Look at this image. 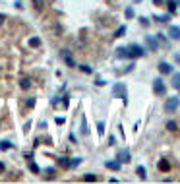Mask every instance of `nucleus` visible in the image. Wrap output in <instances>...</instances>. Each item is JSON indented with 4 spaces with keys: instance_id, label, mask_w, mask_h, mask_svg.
<instances>
[{
    "instance_id": "4",
    "label": "nucleus",
    "mask_w": 180,
    "mask_h": 184,
    "mask_svg": "<svg viewBox=\"0 0 180 184\" xmlns=\"http://www.w3.org/2000/svg\"><path fill=\"white\" fill-rule=\"evenodd\" d=\"M153 91L157 93V95H165V93H167V87H165V81H163L161 77H157V80L153 81Z\"/></svg>"
},
{
    "instance_id": "27",
    "label": "nucleus",
    "mask_w": 180,
    "mask_h": 184,
    "mask_svg": "<svg viewBox=\"0 0 180 184\" xmlns=\"http://www.w3.org/2000/svg\"><path fill=\"white\" fill-rule=\"evenodd\" d=\"M173 85L180 89V74H176V76H174V80H173Z\"/></svg>"
},
{
    "instance_id": "13",
    "label": "nucleus",
    "mask_w": 180,
    "mask_h": 184,
    "mask_svg": "<svg viewBox=\"0 0 180 184\" xmlns=\"http://www.w3.org/2000/svg\"><path fill=\"white\" fill-rule=\"evenodd\" d=\"M19 87H22L23 91H27V89L31 87V80H29V77H22V81H19Z\"/></svg>"
},
{
    "instance_id": "33",
    "label": "nucleus",
    "mask_w": 180,
    "mask_h": 184,
    "mask_svg": "<svg viewBox=\"0 0 180 184\" xmlns=\"http://www.w3.org/2000/svg\"><path fill=\"white\" fill-rule=\"evenodd\" d=\"M155 6H161V4H165V0H153Z\"/></svg>"
},
{
    "instance_id": "25",
    "label": "nucleus",
    "mask_w": 180,
    "mask_h": 184,
    "mask_svg": "<svg viewBox=\"0 0 180 184\" xmlns=\"http://www.w3.org/2000/svg\"><path fill=\"white\" fill-rule=\"evenodd\" d=\"M155 19H157L159 23H167V22H169V19H170V16H157V18H155Z\"/></svg>"
},
{
    "instance_id": "29",
    "label": "nucleus",
    "mask_w": 180,
    "mask_h": 184,
    "mask_svg": "<svg viewBox=\"0 0 180 184\" xmlns=\"http://www.w3.org/2000/svg\"><path fill=\"white\" fill-rule=\"evenodd\" d=\"M80 70H81V72H85V74H91V68H89L87 64H81V66H80Z\"/></svg>"
},
{
    "instance_id": "5",
    "label": "nucleus",
    "mask_w": 180,
    "mask_h": 184,
    "mask_svg": "<svg viewBox=\"0 0 180 184\" xmlns=\"http://www.w3.org/2000/svg\"><path fill=\"white\" fill-rule=\"evenodd\" d=\"M60 56H62V58H64V62H66V66H70V68H76V62H74V58H72L70 51H62V52H60Z\"/></svg>"
},
{
    "instance_id": "16",
    "label": "nucleus",
    "mask_w": 180,
    "mask_h": 184,
    "mask_svg": "<svg viewBox=\"0 0 180 184\" xmlns=\"http://www.w3.org/2000/svg\"><path fill=\"white\" fill-rule=\"evenodd\" d=\"M29 47L39 48L41 47V39H39V37H31V39H29Z\"/></svg>"
},
{
    "instance_id": "20",
    "label": "nucleus",
    "mask_w": 180,
    "mask_h": 184,
    "mask_svg": "<svg viewBox=\"0 0 180 184\" xmlns=\"http://www.w3.org/2000/svg\"><path fill=\"white\" fill-rule=\"evenodd\" d=\"M14 147V144H10V142H0V151H8Z\"/></svg>"
},
{
    "instance_id": "30",
    "label": "nucleus",
    "mask_w": 180,
    "mask_h": 184,
    "mask_svg": "<svg viewBox=\"0 0 180 184\" xmlns=\"http://www.w3.org/2000/svg\"><path fill=\"white\" fill-rule=\"evenodd\" d=\"M54 122H56V124H64V116H56Z\"/></svg>"
},
{
    "instance_id": "9",
    "label": "nucleus",
    "mask_w": 180,
    "mask_h": 184,
    "mask_svg": "<svg viewBox=\"0 0 180 184\" xmlns=\"http://www.w3.org/2000/svg\"><path fill=\"white\" fill-rule=\"evenodd\" d=\"M159 72H161V74H170V72H173V66H170L169 62H161V64H159Z\"/></svg>"
},
{
    "instance_id": "10",
    "label": "nucleus",
    "mask_w": 180,
    "mask_h": 184,
    "mask_svg": "<svg viewBox=\"0 0 180 184\" xmlns=\"http://www.w3.org/2000/svg\"><path fill=\"white\" fill-rule=\"evenodd\" d=\"M31 4H33V8L37 12H41L45 8V4H47V0H31Z\"/></svg>"
},
{
    "instance_id": "1",
    "label": "nucleus",
    "mask_w": 180,
    "mask_h": 184,
    "mask_svg": "<svg viewBox=\"0 0 180 184\" xmlns=\"http://www.w3.org/2000/svg\"><path fill=\"white\" fill-rule=\"evenodd\" d=\"M145 51L144 47H140V45H132V47H128V58H140V56H144Z\"/></svg>"
},
{
    "instance_id": "15",
    "label": "nucleus",
    "mask_w": 180,
    "mask_h": 184,
    "mask_svg": "<svg viewBox=\"0 0 180 184\" xmlns=\"http://www.w3.org/2000/svg\"><path fill=\"white\" fill-rule=\"evenodd\" d=\"M167 8H169L170 14H174L176 12V0H167Z\"/></svg>"
},
{
    "instance_id": "35",
    "label": "nucleus",
    "mask_w": 180,
    "mask_h": 184,
    "mask_svg": "<svg viewBox=\"0 0 180 184\" xmlns=\"http://www.w3.org/2000/svg\"><path fill=\"white\" fill-rule=\"evenodd\" d=\"M0 173H4V163H0Z\"/></svg>"
},
{
    "instance_id": "2",
    "label": "nucleus",
    "mask_w": 180,
    "mask_h": 184,
    "mask_svg": "<svg viewBox=\"0 0 180 184\" xmlns=\"http://www.w3.org/2000/svg\"><path fill=\"white\" fill-rule=\"evenodd\" d=\"M112 95L124 99V103H126V101H128V99H126V85L124 83H114L112 85Z\"/></svg>"
},
{
    "instance_id": "8",
    "label": "nucleus",
    "mask_w": 180,
    "mask_h": 184,
    "mask_svg": "<svg viewBox=\"0 0 180 184\" xmlns=\"http://www.w3.org/2000/svg\"><path fill=\"white\" fill-rule=\"evenodd\" d=\"M118 161H120V163H128V161H130V151H128V149L118 151Z\"/></svg>"
},
{
    "instance_id": "23",
    "label": "nucleus",
    "mask_w": 180,
    "mask_h": 184,
    "mask_svg": "<svg viewBox=\"0 0 180 184\" xmlns=\"http://www.w3.org/2000/svg\"><path fill=\"white\" fill-rule=\"evenodd\" d=\"M124 33H126V25H120L116 31H114V37H122Z\"/></svg>"
},
{
    "instance_id": "21",
    "label": "nucleus",
    "mask_w": 180,
    "mask_h": 184,
    "mask_svg": "<svg viewBox=\"0 0 180 184\" xmlns=\"http://www.w3.org/2000/svg\"><path fill=\"white\" fill-rule=\"evenodd\" d=\"M83 180H85V182H95L97 177H95L93 173H87V174H83Z\"/></svg>"
},
{
    "instance_id": "19",
    "label": "nucleus",
    "mask_w": 180,
    "mask_h": 184,
    "mask_svg": "<svg viewBox=\"0 0 180 184\" xmlns=\"http://www.w3.org/2000/svg\"><path fill=\"white\" fill-rule=\"evenodd\" d=\"M176 128H178V124L174 120H169L167 122V130H169V132H176Z\"/></svg>"
},
{
    "instance_id": "12",
    "label": "nucleus",
    "mask_w": 180,
    "mask_h": 184,
    "mask_svg": "<svg viewBox=\"0 0 180 184\" xmlns=\"http://www.w3.org/2000/svg\"><path fill=\"white\" fill-rule=\"evenodd\" d=\"M105 167L110 169V171H118V169H120V161H107V163H105Z\"/></svg>"
},
{
    "instance_id": "34",
    "label": "nucleus",
    "mask_w": 180,
    "mask_h": 184,
    "mask_svg": "<svg viewBox=\"0 0 180 184\" xmlns=\"http://www.w3.org/2000/svg\"><path fill=\"white\" fill-rule=\"evenodd\" d=\"M4 19H6V16H4V14H0V25L4 23Z\"/></svg>"
},
{
    "instance_id": "7",
    "label": "nucleus",
    "mask_w": 180,
    "mask_h": 184,
    "mask_svg": "<svg viewBox=\"0 0 180 184\" xmlns=\"http://www.w3.org/2000/svg\"><path fill=\"white\" fill-rule=\"evenodd\" d=\"M157 167H159L161 173H167V171H170V161H169V159H161Z\"/></svg>"
},
{
    "instance_id": "31",
    "label": "nucleus",
    "mask_w": 180,
    "mask_h": 184,
    "mask_svg": "<svg viewBox=\"0 0 180 184\" xmlns=\"http://www.w3.org/2000/svg\"><path fill=\"white\" fill-rule=\"evenodd\" d=\"M140 22H141V25H144V27H147V25H149V22H147V18H140Z\"/></svg>"
},
{
    "instance_id": "18",
    "label": "nucleus",
    "mask_w": 180,
    "mask_h": 184,
    "mask_svg": "<svg viewBox=\"0 0 180 184\" xmlns=\"http://www.w3.org/2000/svg\"><path fill=\"white\" fill-rule=\"evenodd\" d=\"M27 165H29V171H31V173H35V174L41 171L39 167H37V163H33V159H29V161H27Z\"/></svg>"
},
{
    "instance_id": "32",
    "label": "nucleus",
    "mask_w": 180,
    "mask_h": 184,
    "mask_svg": "<svg viewBox=\"0 0 180 184\" xmlns=\"http://www.w3.org/2000/svg\"><path fill=\"white\" fill-rule=\"evenodd\" d=\"M126 16H128V18H132V16H134V10H132V8H126Z\"/></svg>"
},
{
    "instance_id": "17",
    "label": "nucleus",
    "mask_w": 180,
    "mask_h": 184,
    "mask_svg": "<svg viewBox=\"0 0 180 184\" xmlns=\"http://www.w3.org/2000/svg\"><path fill=\"white\" fill-rule=\"evenodd\" d=\"M58 163L64 169H70V157H58Z\"/></svg>"
},
{
    "instance_id": "14",
    "label": "nucleus",
    "mask_w": 180,
    "mask_h": 184,
    "mask_svg": "<svg viewBox=\"0 0 180 184\" xmlns=\"http://www.w3.org/2000/svg\"><path fill=\"white\" fill-rule=\"evenodd\" d=\"M116 56L118 58H128V48H124V47H120V48H116Z\"/></svg>"
},
{
    "instance_id": "24",
    "label": "nucleus",
    "mask_w": 180,
    "mask_h": 184,
    "mask_svg": "<svg viewBox=\"0 0 180 184\" xmlns=\"http://www.w3.org/2000/svg\"><path fill=\"white\" fill-rule=\"evenodd\" d=\"M80 163H81V159H80V157H72V159H70V169H74V167H77Z\"/></svg>"
},
{
    "instance_id": "22",
    "label": "nucleus",
    "mask_w": 180,
    "mask_h": 184,
    "mask_svg": "<svg viewBox=\"0 0 180 184\" xmlns=\"http://www.w3.org/2000/svg\"><path fill=\"white\" fill-rule=\"evenodd\" d=\"M81 134H83V136H87V134H89L87 124H85V116H81Z\"/></svg>"
},
{
    "instance_id": "6",
    "label": "nucleus",
    "mask_w": 180,
    "mask_h": 184,
    "mask_svg": "<svg viewBox=\"0 0 180 184\" xmlns=\"http://www.w3.org/2000/svg\"><path fill=\"white\" fill-rule=\"evenodd\" d=\"M145 43H147V47H149V51H157V48H159L157 39H153L151 35H147V37H145Z\"/></svg>"
},
{
    "instance_id": "3",
    "label": "nucleus",
    "mask_w": 180,
    "mask_h": 184,
    "mask_svg": "<svg viewBox=\"0 0 180 184\" xmlns=\"http://www.w3.org/2000/svg\"><path fill=\"white\" fill-rule=\"evenodd\" d=\"M178 107H180V97H170V99H167V103H165L167 112H174Z\"/></svg>"
},
{
    "instance_id": "28",
    "label": "nucleus",
    "mask_w": 180,
    "mask_h": 184,
    "mask_svg": "<svg viewBox=\"0 0 180 184\" xmlns=\"http://www.w3.org/2000/svg\"><path fill=\"white\" fill-rule=\"evenodd\" d=\"M138 174H140L141 180H145V169H144V167H138Z\"/></svg>"
},
{
    "instance_id": "11",
    "label": "nucleus",
    "mask_w": 180,
    "mask_h": 184,
    "mask_svg": "<svg viewBox=\"0 0 180 184\" xmlns=\"http://www.w3.org/2000/svg\"><path fill=\"white\" fill-rule=\"evenodd\" d=\"M169 35L173 37L174 41H180V27H174L173 25V27H170V31H169Z\"/></svg>"
},
{
    "instance_id": "26",
    "label": "nucleus",
    "mask_w": 180,
    "mask_h": 184,
    "mask_svg": "<svg viewBox=\"0 0 180 184\" xmlns=\"http://www.w3.org/2000/svg\"><path fill=\"white\" fill-rule=\"evenodd\" d=\"M97 134H99V136H103V134H105V124H103V122L97 124Z\"/></svg>"
}]
</instances>
